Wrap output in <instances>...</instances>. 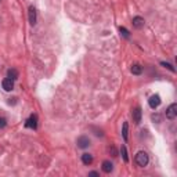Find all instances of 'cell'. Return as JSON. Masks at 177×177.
Listing matches in <instances>:
<instances>
[{"label": "cell", "mask_w": 177, "mask_h": 177, "mask_svg": "<svg viewBox=\"0 0 177 177\" xmlns=\"http://www.w3.org/2000/svg\"><path fill=\"white\" fill-rule=\"evenodd\" d=\"M136 162H137L138 166H141V168H144V166L148 165V162H150V158H148V154L144 152V151H140V152H137V155H136Z\"/></svg>", "instance_id": "6da1fadb"}, {"label": "cell", "mask_w": 177, "mask_h": 177, "mask_svg": "<svg viewBox=\"0 0 177 177\" xmlns=\"http://www.w3.org/2000/svg\"><path fill=\"white\" fill-rule=\"evenodd\" d=\"M177 116V104L173 102V104L169 105V108L166 109V118L168 119H174Z\"/></svg>", "instance_id": "7a4b0ae2"}, {"label": "cell", "mask_w": 177, "mask_h": 177, "mask_svg": "<svg viewBox=\"0 0 177 177\" xmlns=\"http://www.w3.org/2000/svg\"><path fill=\"white\" fill-rule=\"evenodd\" d=\"M25 126L28 127V129H37V116L36 115H30L29 118H28V120L25 122Z\"/></svg>", "instance_id": "3957f363"}, {"label": "cell", "mask_w": 177, "mask_h": 177, "mask_svg": "<svg viewBox=\"0 0 177 177\" xmlns=\"http://www.w3.org/2000/svg\"><path fill=\"white\" fill-rule=\"evenodd\" d=\"M148 104H150V107L152 109H156L161 105V97L158 96V94H154V96L150 97V100H148Z\"/></svg>", "instance_id": "277c9868"}, {"label": "cell", "mask_w": 177, "mask_h": 177, "mask_svg": "<svg viewBox=\"0 0 177 177\" xmlns=\"http://www.w3.org/2000/svg\"><path fill=\"white\" fill-rule=\"evenodd\" d=\"M2 84H3V89H4L6 91H11L12 89H14V80H12V79H10V78L3 79Z\"/></svg>", "instance_id": "5b68a950"}, {"label": "cell", "mask_w": 177, "mask_h": 177, "mask_svg": "<svg viewBox=\"0 0 177 177\" xmlns=\"http://www.w3.org/2000/svg\"><path fill=\"white\" fill-rule=\"evenodd\" d=\"M90 145V138L86 137V136H82L78 138V147L79 148H87Z\"/></svg>", "instance_id": "8992f818"}, {"label": "cell", "mask_w": 177, "mask_h": 177, "mask_svg": "<svg viewBox=\"0 0 177 177\" xmlns=\"http://www.w3.org/2000/svg\"><path fill=\"white\" fill-rule=\"evenodd\" d=\"M132 115H133V120H134V123H137V125H138V123L141 122V115H143L140 107H136V108L133 109Z\"/></svg>", "instance_id": "52a82bcc"}, {"label": "cell", "mask_w": 177, "mask_h": 177, "mask_svg": "<svg viewBox=\"0 0 177 177\" xmlns=\"http://www.w3.org/2000/svg\"><path fill=\"white\" fill-rule=\"evenodd\" d=\"M29 22H30V25L36 24V9L33 6L29 7Z\"/></svg>", "instance_id": "ba28073f"}, {"label": "cell", "mask_w": 177, "mask_h": 177, "mask_svg": "<svg viewBox=\"0 0 177 177\" xmlns=\"http://www.w3.org/2000/svg\"><path fill=\"white\" fill-rule=\"evenodd\" d=\"M133 27H134L136 29H141V28L144 27V18L134 17V18H133Z\"/></svg>", "instance_id": "9c48e42d"}, {"label": "cell", "mask_w": 177, "mask_h": 177, "mask_svg": "<svg viewBox=\"0 0 177 177\" xmlns=\"http://www.w3.org/2000/svg\"><path fill=\"white\" fill-rule=\"evenodd\" d=\"M112 169H114V165H112L109 161H104V162H102V170H104L105 173H111Z\"/></svg>", "instance_id": "30bf717a"}, {"label": "cell", "mask_w": 177, "mask_h": 177, "mask_svg": "<svg viewBox=\"0 0 177 177\" xmlns=\"http://www.w3.org/2000/svg\"><path fill=\"white\" fill-rule=\"evenodd\" d=\"M82 162L84 165H91V162H93V155H90V154H83L82 155Z\"/></svg>", "instance_id": "8fae6325"}, {"label": "cell", "mask_w": 177, "mask_h": 177, "mask_svg": "<svg viewBox=\"0 0 177 177\" xmlns=\"http://www.w3.org/2000/svg\"><path fill=\"white\" fill-rule=\"evenodd\" d=\"M7 76H9L10 79H12V80H17V79H18V71L14 68L9 69V71H7Z\"/></svg>", "instance_id": "7c38bea8"}, {"label": "cell", "mask_w": 177, "mask_h": 177, "mask_svg": "<svg viewBox=\"0 0 177 177\" xmlns=\"http://www.w3.org/2000/svg\"><path fill=\"white\" fill-rule=\"evenodd\" d=\"M141 72H143V66H141L140 64H134V65L132 66V73H133V75H141Z\"/></svg>", "instance_id": "4fadbf2b"}, {"label": "cell", "mask_w": 177, "mask_h": 177, "mask_svg": "<svg viewBox=\"0 0 177 177\" xmlns=\"http://www.w3.org/2000/svg\"><path fill=\"white\" fill-rule=\"evenodd\" d=\"M122 136H123V138H125V141H127V138H129V125H127V122L123 123Z\"/></svg>", "instance_id": "5bb4252c"}, {"label": "cell", "mask_w": 177, "mask_h": 177, "mask_svg": "<svg viewBox=\"0 0 177 177\" xmlns=\"http://www.w3.org/2000/svg\"><path fill=\"white\" fill-rule=\"evenodd\" d=\"M120 152H122L123 161H125V162H129V155H127V148H126V145H122V148H120Z\"/></svg>", "instance_id": "9a60e30c"}, {"label": "cell", "mask_w": 177, "mask_h": 177, "mask_svg": "<svg viewBox=\"0 0 177 177\" xmlns=\"http://www.w3.org/2000/svg\"><path fill=\"white\" fill-rule=\"evenodd\" d=\"M161 65H162V66H165V68H168V69H170L172 72H176V69H174V66L172 65V64H169V62H165V61H162V62H161Z\"/></svg>", "instance_id": "2e32d148"}, {"label": "cell", "mask_w": 177, "mask_h": 177, "mask_svg": "<svg viewBox=\"0 0 177 177\" xmlns=\"http://www.w3.org/2000/svg\"><path fill=\"white\" fill-rule=\"evenodd\" d=\"M119 30H120V33H122V35H123V36H125V37H129V36H130V33H129V30H127V29H126V28H123V27H120V28H119Z\"/></svg>", "instance_id": "e0dca14e"}, {"label": "cell", "mask_w": 177, "mask_h": 177, "mask_svg": "<svg viewBox=\"0 0 177 177\" xmlns=\"http://www.w3.org/2000/svg\"><path fill=\"white\" fill-rule=\"evenodd\" d=\"M6 125H7L6 118H0V129H4V127H6Z\"/></svg>", "instance_id": "ac0fdd59"}, {"label": "cell", "mask_w": 177, "mask_h": 177, "mask_svg": "<svg viewBox=\"0 0 177 177\" xmlns=\"http://www.w3.org/2000/svg\"><path fill=\"white\" fill-rule=\"evenodd\" d=\"M152 120H156V122H159V120H161V118H159V115H152Z\"/></svg>", "instance_id": "d6986e66"}, {"label": "cell", "mask_w": 177, "mask_h": 177, "mask_svg": "<svg viewBox=\"0 0 177 177\" xmlns=\"http://www.w3.org/2000/svg\"><path fill=\"white\" fill-rule=\"evenodd\" d=\"M89 174H90V176H98V173H97V172H90Z\"/></svg>", "instance_id": "ffe728a7"}]
</instances>
